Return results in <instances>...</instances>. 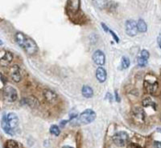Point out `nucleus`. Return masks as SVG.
I'll use <instances>...</instances> for the list:
<instances>
[{
  "label": "nucleus",
  "instance_id": "obj_1",
  "mask_svg": "<svg viewBox=\"0 0 161 148\" xmlns=\"http://www.w3.org/2000/svg\"><path fill=\"white\" fill-rule=\"evenodd\" d=\"M16 40L18 45L28 55H34L38 52V46L32 39L27 37L23 32H18L16 35Z\"/></svg>",
  "mask_w": 161,
  "mask_h": 148
},
{
  "label": "nucleus",
  "instance_id": "obj_2",
  "mask_svg": "<svg viewBox=\"0 0 161 148\" xmlns=\"http://www.w3.org/2000/svg\"><path fill=\"white\" fill-rule=\"evenodd\" d=\"M96 119V113L94 111L91 109L85 110L83 112L81 113L79 116L80 123L84 125H88L89 123L93 122Z\"/></svg>",
  "mask_w": 161,
  "mask_h": 148
},
{
  "label": "nucleus",
  "instance_id": "obj_3",
  "mask_svg": "<svg viewBox=\"0 0 161 148\" xmlns=\"http://www.w3.org/2000/svg\"><path fill=\"white\" fill-rule=\"evenodd\" d=\"M3 97L7 102H15L18 99L17 90L12 86H6L3 88Z\"/></svg>",
  "mask_w": 161,
  "mask_h": 148
},
{
  "label": "nucleus",
  "instance_id": "obj_4",
  "mask_svg": "<svg viewBox=\"0 0 161 148\" xmlns=\"http://www.w3.org/2000/svg\"><path fill=\"white\" fill-rule=\"evenodd\" d=\"M112 139L116 146H125L129 141V136L124 131H119L113 136Z\"/></svg>",
  "mask_w": 161,
  "mask_h": 148
},
{
  "label": "nucleus",
  "instance_id": "obj_5",
  "mask_svg": "<svg viewBox=\"0 0 161 148\" xmlns=\"http://www.w3.org/2000/svg\"><path fill=\"white\" fill-rule=\"evenodd\" d=\"M144 89L148 93L151 94H155V93H157L158 88H159V83L155 79H154L153 81H151V79H148L147 76L144 80Z\"/></svg>",
  "mask_w": 161,
  "mask_h": 148
},
{
  "label": "nucleus",
  "instance_id": "obj_6",
  "mask_svg": "<svg viewBox=\"0 0 161 148\" xmlns=\"http://www.w3.org/2000/svg\"><path fill=\"white\" fill-rule=\"evenodd\" d=\"M137 23L135 20H129L126 22V33L130 37H134L138 34Z\"/></svg>",
  "mask_w": 161,
  "mask_h": 148
},
{
  "label": "nucleus",
  "instance_id": "obj_7",
  "mask_svg": "<svg viewBox=\"0 0 161 148\" xmlns=\"http://www.w3.org/2000/svg\"><path fill=\"white\" fill-rule=\"evenodd\" d=\"M9 74H10V76L11 78H12V79L15 83H20V81H21V70H20V67L18 65L12 66V67L10 68Z\"/></svg>",
  "mask_w": 161,
  "mask_h": 148
},
{
  "label": "nucleus",
  "instance_id": "obj_8",
  "mask_svg": "<svg viewBox=\"0 0 161 148\" xmlns=\"http://www.w3.org/2000/svg\"><path fill=\"white\" fill-rule=\"evenodd\" d=\"M81 7V0H67V11L69 14L78 13Z\"/></svg>",
  "mask_w": 161,
  "mask_h": 148
},
{
  "label": "nucleus",
  "instance_id": "obj_9",
  "mask_svg": "<svg viewBox=\"0 0 161 148\" xmlns=\"http://www.w3.org/2000/svg\"><path fill=\"white\" fill-rule=\"evenodd\" d=\"M20 103L22 105H26V106H28L31 108H36L40 106L39 100L32 95L22 98Z\"/></svg>",
  "mask_w": 161,
  "mask_h": 148
},
{
  "label": "nucleus",
  "instance_id": "obj_10",
  "mask_svg": "<svg viewBox=\"0 0 161 148\" xmlns=\"http://www.w3.org/2000/svg\"><path fill=\"white\" fill-rule=\"evenodd\" d=\"M13 60V54L10 51H2V55H0V66L7 67Z\"/></svg>",
  "mask_w": 161,
  "mask_h": 148
},
{
  "label": "nucleus",
  "instance_id": "obj_11",
  "mask_svg": "<svg viewBox=\"0 0 161 148\" xmlns=\"http://www.w3.org/2000/svg\"><path fill=\"white\" fill-rule=\"evenodd\" d=\"M7 121L12 131H15V129L19 125V118L16 115V114L13 113V112H11L7 115Z\"/></svg>",
  "mask_w": 161,
  "mask_h": 148
},
{
  "label": "nucleus",
  "instance_id": "obj_12",
  "mask_svg": "<svg viewBox=\"0 0 161 148\" xmlns=\"http://www.w3.org/2000/svg\"><path fill=\"white\" fill-rule=\"evenodd\" d=\"M93 60L94 62V63L97 64L98 66H102L105 64L106 63V57L105 54L102 50H97L93 54Z\"/></svg>",
  "mask_w": 161,
  "mask_h": 148
},
{
  "label": "nucleus",
  "instance_id": "obj_13",
  "mask_svg": "<svg viewBox=\"0 0 161 148\" xmlns=\"http://www.w3.org/2000/svg\"><path fill=\"white\" fill-rule=\"evenodd\" d=\"M43 96L47 102L49 103H53L56 100L57 94L50 89H45L43 90Z\"/></svg>",
  "mask_w": 161,
  "mask_h": 148
},
{
  "label": "nucleus",
  "instance_id": "obj_14",
  "mask_svg": "<svg viewBox=\"0 0 161 148\" xmlns=\"http://www.w3.org/2000/svg\"><path fill=\"white\" fill-rule=\"evenodd\" d=\"M132 115L133 117L135 119H138L140 121H144L145 119V113H144V109L140 107H136L132 111Z\"/></svg>",
  "mask_w": 161,
  "mask_h": 148
},
{
  "label": "nucleus",
  "instance_id": "obj_15",
  "mask_svg": "<svg viewBox=\"0 0 161 148\" xmlns=\"http://www.w3.org/2000/svg\"><path fill=\"white\" fill-rule=\"evenodd\" d=\"M107 71L100 66L96 71V78H97V81L99 83H104L107 80Z\"/></svg>",
  "mask_w": 161,
  "mask_h": 148
},
{
  "label": "nucleus",
  "instance_id": "obj_16",
  "mask_svg": "<svg viewBox=\"0 0 161 148\" xmlns=\"http://www.w3.org/2000/svg\"><path fill=\"white\" fill-rule=\"evenodd\" d=\"M1 127H2V129L6 134L11 135V136L14 135V131H12V129L10 128V127H9V125H8L7 121V115L5 114L2 115V121H1Z\"/></svg>",
  "mask_w": 161,
  "mask_h": 148
},
{
  "label": "nucleus",
  "instance_id": "obj_17",
  "mask_svg": "<svg viewBox=\"0 0 161 148\" xmlns=\"http://www.w3.org/2000/svg\"><path fill=\"white\" fill-rule=\"evenodd\" d=\"M82 94L85 98H92L93 95V90L89 86H83L82 89Z\"/></svg>",
  "mask_w": 161,
  "mask_h": 148
},
{
  "label": "nucleus",
  "instance_id": "obj_18",
  "mask_svg": "<svg viewBox=\"0 0 161 148\" xmlns=\"http://www.w3.org/2000/svg\"><path fill=\"white\" fill-rule=\"evenodd\" d=\"M93 5L100 10H103L107 7L108 2L107 0H93Z\"/></svg>",
  "mask_w": 161,
  "mask_h": 148
},
{
  "label": "nucleus",
  "instance_id": "obj_19",
  "mask_svg": "<svg viewBox=\"0 0 161 148\" xmlns=\"http://www.w3.org/2000/svg\"><path fill=\"white\" fill-rule=\"evenodd\" d=\"M137 27H138V31H140V32H142V33L146 32L147 30H148V26H147V23H145V21H144V20H142V19L139 20L138 23H137Z\"/></svg>",
  "mask_w": 161,
  "mask_h": 148
},
{
  "label": "nucleus",
  "instance_id": "obj_20",
  "mask_svg": "<svg viewBox=\"0 0 161 148\" xmlns=\"http://www.w3.org/2000/svg\"><path fill=\"white\" fill-rule=\"evenodd\" d=\"M20 143H18L16 141L12 140V139H9V140L5 142V145H4V147L5 148H15V147H19L20 146Z\"/></svg>",
  "mask_w": 161,
  "mask_h": 148
},
{
  "label": "nucleus",
  "instance_id": "obj_21",
  "mask_svg": "<svg viewBox=\"0 0 161 148\" xmlns=\"http://www.w3.org/2000/svg\"><path fill=\"white\" fill-rule=\"evenodd\" d=\"M130 67V59L126 56H123L121 60V67L122 70L127 69Z\"/></svg>",
  "mask_w": 161,
  "mask_h": 148
},
{
  "label": "nucleus",
  "instance_id": "obj_22",
  "mask_svg": "<svg viewBox=\"0 0 161 148\" xmlns=\"http://www.w3.org/2000/svg\"><path fill=\"white\" fill-rule=\"evenodd\" d=\"M143 105L144 107H154V109H155V107H156V104L155 103V102H153L150 98H144V101H143Z\"/></svg>",
  "mask_w": 161,
  "mask_h": 148
},
{
  "label": "nucleus",
  "instance_id": "obj_23",
  "mask_svg": "<svg viewBox=\"0 0 161 148\" xmlns=\"http://www.w3.org/2000/svg\"><path fill=\"white\" fill-rule=\"evenodd\" d=\"M49 131L53 135H55V136H59V135L60 134V128L56 125H52L51 126L50 129H49Z\"/></svg>",
  "mask_w": 161,
  "mask_h": 148
},
{
  "label": "nucleus",
  "instance_id": "obj_24",
  "mask_svg": "<svg viewBox=\"0 0 161 148\" xmlns=\"http://www.w3.org/2000/svg\"><path fill=\"white\" fill-rule=\"evenodd\" d=\"M147 64H148V59H146L143 57H140V58L138 59V65L140 67H145Z\"/></svg>",
  "mask_w": 161,
  "mask_h": 148
},
{
  "label": "nucleus",
  "instance_id": "obj_25",
  "mask_svg": "<svg viewBox=\"0 0 161 148\" xmlns=\"http://www.w3.org/2000/svg\"><path fill=\"white\" fill-rule=\"evenodd\" d=\"M141 57L146 59H148L150 57L149 52H148L147 50H143L141 51Z\"/></svg>",
  "mask_w": 161,
  "mask_h": 148
},
{
  "label": "nucleus",
  "instance_id": "obj_26",
  "mask_svg": "<svg viewBox=\"0 0 161 148\" xmlns=\"http://www.w3.org/2000/svg\"><path fill=\"white\" fill-rule=\"evenodd\" d=\"M109 32L111 33V35H112V37H113V38H114V39H115V42H119V39H118V37L117 36V35H116V34H115V32H114V31H111V30H109Z\"/></svg>",
  "mask_w": 161,
  "mask_h": 148
},
{
  "label": "nucleus",
  "instance_id": "obj_27",
  "mask_svg": "<svg viewBox=\"0 0 161 148\" xmlns=\"http://www.w3.org/2000/svg\"><path fill=\"white\" fill-rule=\"evenodd\" d=\"M106 99H108L110 100V102H112V99H113V96L111 95V94L110 92H108L106 95Z\"/></svg>",
  "mask_w": 161,
  "mask_h": 148
},
{
  "label": "nucleus",
  "instance_id": "obj_28",
  "mask_svg": "<svg viewBox=\"0 0 161 148\" xmlns=\"http://www.w3.org/2000/svg\"><path fill=\"white\" fill-rule=\"evenodd\" d=\"M102 28H103V30H104V31H105V32H109V27H107V26H106L105 24H104V23H102Z\"/></svg>",
  "mask_w": 161,
  "mask_h": 148
},
{
  "label": "nucleus",
  "instance_id": "obj_29",
  "mask_svg": "<svg viewBox=\"0 0 161 148\" xmlns=\"http://www.w3.org/2000/svg\"><path fill=\"white\" fill-rule=\"evenodd\" d=\"M154 146H155V147L161 148V142H158V141H155V142H154Z\"/></svg>",
  "mask_w": 161,
  "mask_h": 148
},
{
  "label": "nucleus",
  "instance_id": "obj_30",
  "mask_svg": "<svg viewBox=\"0 0 161 148\" xmlns=\"http://www.w3.org/2000/svg\"><path fill=\"white\" fill-rule=\"evenodd\" d=\"M68 123V121H67V120H63V121H61L60 123V127H64V125H65L66 123Z\"/></svg>",
  "mask_w": 161,
  "mask_h": 148
},
{
  "label": "nucleus",
  "instance_id": "obj_31",
  "mask_svg": "<svg viewBox=\"0 0 161 148\" xmlns=\"http://www.w3.org/2000/svg\"><path fill=\"white\" fill-rule=\"evenodd\" d=\"M115 98H116L117 102H120V98L118 97V94L117 90H115Z\"/></svg>",
  "mask_w": 161,
  "mask_h": 148
},
{
  "label": "nucleus",
  "instance_id": "obj_32",
  "mask_svg": "<svg viewBox=\"0 0 161 148\" xmlns=\"http://www.w3.org/2000/svg\"><path fill=\"white\" fill-rule=\"evenodd\" d=\"M157 42H158V45H159V48L161 49V35H159V36L158 37Z\"/></svg>",
  "mask_w": 161,
  "mask_h": 148
},
{
  "label": "nucleus",
  "instance_id": "obj_33",
  "mask_svg": "<svg viewBox=\"0 0 161 148\" xmlns=\"http://www.w3.org/2000/svg\"><path fill=\"white\" fill-rule=\"evenodd\" d=\"M2 44H3V42H2V41L0 39V46H2Z\"/></svg>",
  "mask_w": 161,
  "mask_h": 148
},
{
  "label": "nucleus",
  "instance_id": "obj_34",
  "mask_svg": "<svg viewBox=\"0 0 161 148\" xmlns=\"http://www.w3.org/2000/svg\"><path fill=\"white\" fill-rule=\"evenodd\" d=\"M157 131H159V132H161V129H160V128L157 129Z\"/></svg>",
  "mask_w": 161,
  "mask_h": 148
},
{
  "label": "nucleus",
  "instance_id": "obj_35",
  "mask_svg": "<svg viewBox=\"0 0 161 148\" xmlns=\"http://www.w3.org/2000/svg\"><path fill=\"white\" fill-rule=\"evenodd\" d=\"M160 120H161V115H160Z\"/></svg>",
  "mask_w": 161,
  "mask_h": 148
}]
</instances>
